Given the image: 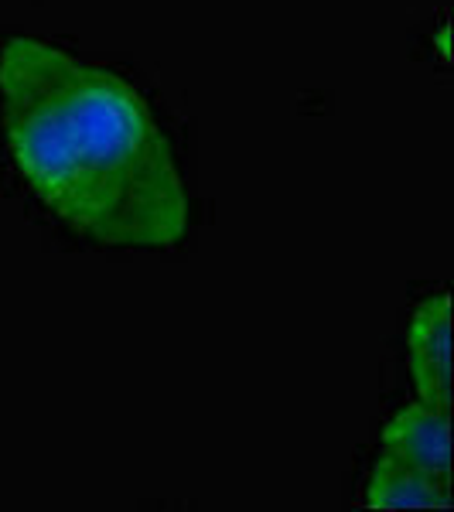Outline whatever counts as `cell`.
<instances>
[{
    "mask_svg": "<svg viewBox=\"0 0 454 512\" xmlns=\"http://www.w3.org/2000/svg\"><path fill=\"white\" fill-rule=\"evenodd\" d=\"M362 502L373 509H448L451 478L420 472V468L400 465V461L379 454Z\"/></svg>",
    "mask_w": 454,
    "mask_h": 512,
    "instance_id": "277c9868",
    "label": "cell"
},
{
    "mask_svg": "<svg viewBox=\"0 0 454 512\" xmlns=\"http://www.w3.org/2000/svg\"><path fill=\"white\" fill-rule=\"evenodd\" d=\"M410 376L420 393V403L451 417V297H427L414 311L407 332Z\"/></svg>",
    "mask_w": 454,
    "mask_h": 512,
    "instance_id": "7a4b0ae2",
    "label": "cell"
},
{
    "mask_svg": "<svg viewBox=\"0 0 454 512\" xmlns=\"http://www.w3.org/2000/svg\"><path fill=\"white\" fill-rule=\"evenodd\" d=\"M0 120L21 175L76 233L164 250L188 229V192L144 96L103 65L38 38L0 48Z\"/></svg>",
    "mask_w": 454,
    "mask_h": 512,
    "instance_id": "6da1fadb",
    "label": "cell"
},
{
    "mask_svg": "<svg viewBox=\"0 0 454 512\" xmlns=\"http://www.w3.org/2000/svg\"><path fill=\"white\" fill-rule=\"evenodd\" d=\"M383 454L400 461V465L451 478L448 414L427 407V403H410V407H403L383 431Z\"/></svg>",
    "mask_w": 454,
    "mask_h": 512,
    "instance_id": "3957f363",
    "label": "cell"
}]
</instances>
